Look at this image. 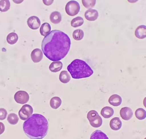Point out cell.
Segmentation results:
<instances>
[{
	"label": "cell",
	"mask_w": 146,
	"mask_h": 139,
	"mask_svg": "<svg viewBox=\"0 0 146 139\" xmlns=\"http://www.w3.org/2000/svg\"><path fill=\"white\" fill-rule=\"evenodd\" d=\"M70 46V39L66 34L60 30H54L44 37L42 43V49L48 59L57 61L66 56Z\"/></svg>",
	"instance_id": "cell-1"
},
{
	"label": "cell",
	"mask_w": 146,
	"mask_h": 139,
	"mask_svg": "<svg viewBox=\"0 0 146 139\" xmlns=\"http://www.w3.org/2000/svg\"><path fill=\"white\" fill-rule=\"evenodd\" d=\"M23 131L31 139H41L47 135L48 123L47 119L39 114H34L23 123Z\"/></svg>",
	"instance_id": "cell-2"
},
{
	"label": "cell",
	"mask_w": 146,
	"mask_h": 139,
	"mask_svg": "<svg viewBox=\"0 0 146 139\" xmlns=\"http://www.w3.org/2000/svg\"><path fill=\"white\" fill-rule=\"evenodd\" d=\"M67 69L72 77L76 79L89 77L94 73L86 62L78 59L73 61Z\"/></svg>",
	"instance_id": "cell-3"
},
{
	"label": "cell",
	"mask_w": 146,
	"mask_h": 139,
	"mask_svg": "<svg viewBox=\"0 0 146 139\" xmlns=\"http://www.w3.org/2000/svg\"><path fill=\"white\" fill-rule=\"evenodd\" d=\"M87 118L91 125L94 128H99L102 124V118L96 111L93 110L90 111L88 114Z\"/></svg>",
	"instance_id": "cell-4"
},
{
	"label": "cell",
	"mask_w": 146,
	"mask_h": 139,
	"mask_svg": "<svg viewBox=\"0 0 146 139\" xmlns=\"http://www.w3.org/2000/svg\"><path fill=\"white\" fill-rule=\"evenodd\" d=\"M80 10L79 3L74 1H71L68 2L65 7L66 12L68 15L73 17L78 14Z\"/></svg>",
	"instance_id": "cell-5"
},
{
	"label": "cell",
	"mask_w": 146,
	"mask_h": 139,
	"mask_svg": "<svg viewBox=\"0 0 146 139\" xmlns=\"http://www.w3.org/2000/svg\"><path fill=\"white\" fill-rule=\"evenodd\" d=\"M32 107L29 105H23L19 112V115L21 119L26 120L32 115L33 113Z\"/></svg>",
	"instance_id": "cell-6"
},
{
	"label": "cell",
	"mask_w": 146,
	"mask_h": 139,
	"mask_svg": "<svg viewBox=\"0 0 146 139\" xmlns=\"http://www.w3.org/2000/svg\"><path fill=\"white\" fill-rule=\"evenodd\" d=\"M14 99L17 103L23 105L28 102L29 96L28 93L25 91H19L15 94Z\"/></svg>",
	"instance_id": "cell-7"
},
{
	"label": "cell",
	"mask_w": 146,
	"mask_h": 139,
	"mask_svg": "<svg viewBox=\"0 0 146 139\" xmlns=\"http://www.w3.org/2000/svg\"><path fill=\"white\" fill-rule=\"evenodd\" d=\"M29 27L33 30L38 29L41 25V22L40 19L37 17L33 16L29 18L27 21Z\"/></svg>",
	"instance_id": "cell-8"
},
{
	"label": "cell",
	"mask_w": 146,
	"mask_h": 139,
	"mask_svg": "<svg viewBox=\"0 0 146 139\" xmlns=\"http://www.w3.org/2000/svg\"><path fill=\"white\" fill-rule=\"evenodd\" d=\"M120 114L123 119L128 120L132 117L133 112L130 108L126 107L121 108L120 111Z\"/></svg>",
	"instance_id": "cell-9"
},
{
	"label": "cell",
	"mask_w": 146,
	"mask_h": 139,
	"mask_svg": "<svg viewBox=\"0 0 146 139\" xmlns=\"http://www.w3.org/2000/svg\"><path fill=\"white\" fill-rule=\"evenodd\" d=\"M31 59L34 63H38L41 61L43 58V54L39 48L34 49L31 54Z\"/></svg>",
	"instance_id": "cell-10"
},
{
	"label": "cell",
	"mask_w": 146,
	"mask_h": 139,
	"mask_svg": "<svg viewBox=\"0 0 146 139\" xmlns=\"http://www.w3.org/2000/svg\"><path fill=\"white\" fill-rule=\"evenodd\" d=\"M85 17L89 21H95L99 17V13L97 10L90 9L87 10L85 13Z\"/></svg>",
	"instance_id": "cell-11"
},
{
	"label": "cell",
	"mask_w": 146,
	"mask_h": 139,
	"mask_svg": "<svg viewBox=\"0 0 146 139\" xmlns=\"http://www.w3.org/2000/svg\"><path fill=\"white\" fill-rule=\"evenodd\" d=\"M136 36L139 39H143L146 37V26L145 25H141L135 31Z\"/></svg>",
	"instance_id": "cell-12"
},
{
	"label": "cell",
	"mask_w": 146,
	"mask_h": 139,
	"mask_svg": "<svg viewBox=\"0 0 146 139\" xmlns=\"http://www.w3.org/2000/svg\"><path fill=\"white\" fill-rule=\"evenodd\" d=\"M110 127L114 130H118L122 126V122L118 117H115L112 119L110 123Z\"/></svg>",
	"instance_id": "cell-13"
},
{
	"label": "cell",
	"mask_w": 146,
	"mask_h": 139,
	"mask_svg": "<svg viewBox=\"0 0 146 139\" xmlns=\"http://www.w3.org/2000/svg\"><path fill=\"white\" fill-rule=\"evenodd\" d=\"M108 102L111 105L115 107H117L120 105L122 103V99L120 96L117 95H113L109 98Z\"/></svg>",
	"instance_id": "cell-14"
},
{
	"label": "cell",
	"mask_w": 146,
	"mask_h": 139,
	"mask_svg": "<svg viewBox=\"0 0 146 139\" xmlns=\"http://www.w3.org/2000/svg\"><path fill=\"white\" fill-rule=\"evenodd\" d=\"M101 115L105 118H108L111 117L114 115V111L111 107H106L103 108L101 112Z\"/></svg>",
	"instance_id": "cell-15"
},
{
	"label": "cell",
	"mask_w": 146,
	"mask_h": 139,
	"mask_svg": "<svg viewBox=\"0 0 146 139\" xmlns=\"http://www.w3.org/2000/svg\"><path fill=\"white\" fill-rule=\"evenodd\" d=\"M50 19L51 22L54 24L59 23L62 20V16L60 13L58 11H54L51 14Z\"/></svg>",
	"instance_id": "cell-16"
},
{
	"label": "cell",
	"mask_w": 146,
	"mask_h": 139,
	"mask_svg": "<svg viewBox=\"0 0 146 139\" xmlns=\"http://www.w3.org/2000/svg\"><path fill=\"white\" fill-rule=\"evenodd\" d=\"M63 67V64L59 61L52 62L49 66L50 70L52 72L56 73L60 71Z\"/></svg>",
	"instance_id": "cell-17"
},
{
	"label": "cell",
	"mask_w": 146,
	"mask_h": 139,
	"mask_svg": "<svg viewBox=\"0 0 146 139\" xmlns=\"http://www.w3.org/2000/svg\"><path fill=\"white\" fill-rule=\"evenodd\" d=\"M90 139H109L107 135L100 130H96L91 134Z\"/></svg>",
	"instance_id": "cell-18"
},
{
	"label": "cell",
	"mask_w": 146,
	"mask_h": 139,
	"mask_svg": "<svg viewBox=\"0 0 146 139\" xmlns=\"http://www.w3.org/2000/svg\"><path fill=\"white\" fill-rule=\"evenodd\" d=\"M51 30L50 25L48 23H45L42 25L40 32L41 35L45 36L50 32Z\"/></svg>",
	"instance_id": "cell-19"
},
{
	"label": "cell",
	"mask_w": 146,
	"mask_h": 139,
	"mask_svg": "<svg viewBox=\"0 0 146 139\" xmlns=\"http://www.w3.org/2000/svg\"><path fill=\"white\" fill-rule=\"evenodd\" d=\"M59 79L61 82L64 83H67L70 80V75L67 71H62L60 74Z\"/></svg>",
	"instance_id": "cell-20"
},
{
	"label": "cell",
	"mask_w": 146,
	"mask_h": 139,
	"mask_svg": "<svg viewBox=\"0 0 146 139\" xmlns=\"http://www.w3.org/2000/svg\"><path fill=\"white\" fill-rule=\"evenodd\" d=\"M62 103V100L59 97H55L51 99L50 105L52 109H56L60 106Z\"/></svg>",
	"instance_id": "cell-21"
},
{
	"label": "cell",
	"mask_w": 146,
	"mask_h": 139,
	"mask_svg": "<svg viewBox=\"0 0 146 139\" xmlns=\"http://www.w3.org/2000/svg\"><path fill=\"white\" fill-rule=\"evenodd\" d=\"M18 40V35L15 32L9 33L7 37V42L11 45H13L16 43Z\"/></svg>",
	"instance_id": "cell-22"
},
{
	"label": "cell",
	"mask_w": 146,
	"mask_h": 139,
	"mask_svg": "<svg viewBox=\"0 0 146 139\" xmlns=\"http://www.w3.org/2000/svg\"><path fill=\"white\" fill-rule=\"evenodd\" d=\"M84 23L83 19L81 17H78L72 19L71 24L73 27L77 28L82 26Z\"/></svg>",
	"instance_id": "cell-23"
},
{
	"label": "cell",
	"mask_w": 146,
	"mask_h": 139,
	"mask_svg": "<svg viewBox=\"0 0 146 139\" xmlns=\"http://www.w3.org/2000/svg\"><path fill=\"white\" fill-rule=\"evenodd\" d=\"M10 3L9 0H2L0 1V11L5 12L9 9Z\"/></svg>",
	"instance_id": "cell-24"
},
{
	"label": "cell",
	"mask_w": 146,
	"mask_h": 139,
	"mask_svg": "<svg viewBox=\"0 0 146 139\" xmlns=\"http://www.w3.org/2000/svg\"><path fill=\"white\" fill-rule=\"evenodd\" d=\"M7 120L9 123L12 125L17 124L19 120L18 116L14 113H11L9 115Z\"/></svg>",
	"instance_id": "cell-25"
},
{
	"label": "cell",
	"mask_w": 146,
	"mask_h": 139,
	"mask_svg": "<svg viewBox=\"0 0 146 139\" xmlns=\"http://www.w3.org/2000/svg\"><path fill=\"white\" fill-rule=\"evenodd\" d=\"M84 33L83 31L78 29L74 31L72 34V36L76 40L79 41L82 40L84 37Z\"/></svg>",
	"instance_id": "cell-26"
},
{
	"label": "cell",
	"mask_w": 146,
	"mask_h": 139,
	"mask_svg": "<svg viewBox=\"0 0 146 139\" xmlns=\"http://www.w3.org/2000/svg\"><path fill=\"white\" fill-rule=\"evenodd\" d=\"M136 117L139 120H143L146 117V112L143 108L137 109L135 112Z\"/></svg>",
	"instance_id": "cell-27"
},
{
	"label": "cell",
	"mask_w": 146,
	"mask_h": 139,
	"mask_svg": "<svg viewBox=\"0 0 146 139\" xmlns=\"http://www.w3.org/2000/svg\"><path fill=\"white\" fill-rule=\"evenodd\" d=\"M96 1L95 0L92 1H86V0H82V3L83 6L87 9H91L93 8L95 6Z\"/></svg>",
	"instance_id": "cell-28"
},
{
	"label": "cell",
	"mask_w": 146,
	"mask_h": 139,
	"mask_svg": "<svg viewBox=\"0 0 146 139\" xmlns=\"http://www.w3.org/2000/svg\"><path fill=\"white\" fill-rule=\"evenodd\" d=\"M7 115V112L6 110L4 108H0V120H3L5 119Z\"/></svg>",
	"instance_id": "cell-29"
},
{
	"label": "cell",
	"mask_w": 146,
	"mask_h": 139,
	"mask_svg": "<svg viewBox=\"0 0 146 139\" xmlns=\"http://www.w3.org/2000/svg\"><path fill=\"white\" fill-rule=\"evenodd\" d=\"M5 130V127L4 124L2 122H0V135L3 133Z\"/></svg>",
	"instance_id": "cell-30"
},
{
	"label": "cell",
	"mask_w": 146,
	"mask_h": 139,
	"mask_svg": "<svg viewBox=\"0 0 146 139\" xmlns=\"http://www.w3.org/2000/svg\"><path fill=\"white\" fill-rule=\"evenodd\" d=\"M43 1L45 5L49 6L52 4L54 1Z\"/></svg>",
	"instance_id": "cell-31"
}]
</instances>
